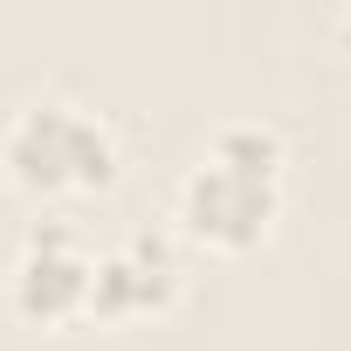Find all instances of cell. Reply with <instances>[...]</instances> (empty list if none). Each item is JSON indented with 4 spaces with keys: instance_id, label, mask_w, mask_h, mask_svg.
Instances as JSON below:
<instances>
[{
    "instance_id": "cell-2",
    "label": "cell",
    "mask_w": 351,
    "mask_h": 351,
    "mask_svg": "<svg viewBox=\"0 0 351 351\" xmlns=\"http://www.w3.org/2000/svg\"><path fill=\"white\" fill-rule=\"evenodd\" d=\"M0 172L35 200L97 193L117 180V131L69 97H28L0 124Z\"/></svg>"
},
{
    "instance_id": "cell-4",
    "label": "cell",
    "mask_w": 351,
    "mask_h": 351,
    "mask_svg": "<svg viewBox=\"0 0 351 351\" xmlns=\"http://www.w3.org/2000/svg\"><path fill=\"white\" fill-rule=\"evenodd\" d=\"M186 289V262L165 234H131L117 248L97 255V276H90V317H152V310H172Z\"/></svg>"
},
{
    "instance_id": "cell-3",
    "label": "cell",
    "mask_w": 351,
    "mask_h": 351,
    "mask_svg": "<svg viewBox=\"0 0 351 351\" xmlns=\"http://www.w3.org/2000/svg\"><path fill=\"white\" fill-rule=\"evenodd\" d=\"M90 276H97L90 234L76 221H35L8 262V310L35 330H62L90 317Z\"/></svg>"
},
{
    "instance_id": "cell-1",
    "label": "cell",
    "mask_w": 351,
    "mask_h": 351,
    "mask_svg": "<svg viewBox=\"0 0 351 351\" xmlns=\"http://www.w3.org/2000/svg\"><path fill=\"white\" fill-rule=\"evenodd\" d=\"M282 165L289 145L276 124L262 117H228L214 124V138L200 145V158L180 180V234L214 248V255H248L276 234L282 214Z\"/></svg>"
},
{
    "instance_id": "cell-5",
    "label": "cell",
    "mask_w": 351,
    "mask_h": 351,
    "mask_svg": "<svg viewBox=\"0 0 351 351\" xmlns=\"http://www.w3.org/2000/svg\"><path fill=\"white\" fill-rule=\"evenodd\" d=\"M337 35H344V42H351V8H344V14H337Z\"/></svg>"
}]
</instances>
